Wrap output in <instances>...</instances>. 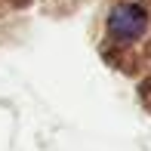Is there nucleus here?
Here are the masks:
<instances>
[{"mask_svg": "<svg viewBox=\"0 0 151 151\" xmlns=\"http://www.w3.org/2000/svg\"><path fill=\"white\" fill-rule=\"evenodd\" d=\"M108 25H111L114 37L133 40V37H139V34L145 31V9L136 6V3H123V6H117V9L111 12V22Z\"/></svg>", "mask_w": 151, "mask_h": 151, "instance_id": "f257e3e1", "label": "nucleus"}]
</instances>
